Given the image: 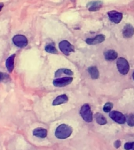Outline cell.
Returning a JSON list of instances; mask_svg holds the SVG:
<instances>
[{"label": "cell", "mask_w": 134, "mask_h": 150, "mask_svg": "<svg viewBox=\"0 0 134 150\" xmlns=\"http://www.w3.org/2000/svg\"><path fill=\"white\" fill-rule=\"evenodd\" d=\"M72 133V128L67 124H61L56 127L55 136L59 139H66Z\"/></svg>", "instance_id": "cell-1"}, {"label": "cell", "mask_w": 134, "mask_h": 150, "mask_svg": "<svg viewBox=\"0 0 134 150\" xmlns=\"http://www.w3.org/2000/svg\"><path fill=\"white\" fill-rule=\"evenodd\" d=\"M104 58L106 60L112 61L118 58V53L113 49H109L104 52Z\"/></svg>", "instance_id": "cell-12"}, {"label": "cell", "mask_w": 134, "mask_h": 150, "mask_svg": "<svg viewBox=\"0 0 134 150\" xmlns=\"http://www.w3.org/2000/svg\"><path fill=\"white\" fill-rule=\"evenodd\" d=\"M114 145H115V148H119L120 146H121V142H120L119 140H117V141H115V143H114Z\"/></svg>", "instance_id": "cell-23"}, {"label": "cell", "mask_w": 134, "mask_h": 150, "mask_svg": "<svg viewBox=\"0 0 134 150\" xmlns=\"http://www.w3.org/2000/svg\"><path fill=\"white\" fill-rule=\"evenodd\" d=\"M95 119H96V121L97 122V124H101V125H104V124H107V120L101 113H96L95 115Z\"/></svg>", "instance_id": "cell-18"}, {"label": "cell", "mask_w": 134, "mask_h": 150, "mask_svg": "<svg viewBox=\"0 0 134 150\" xmlns=\"http://www.w3.org/2000/svg\"><path fill=\"white\" fill-rule=\"evenodd\" d=\"M117 67L118 70L122 75L127 74L129 70V65L128 61L122 57H119L117 59Z\"/></svg>", "instance_id": "cell-3"}, {"label": "cell", "mask_w": 134, "mask_h": 150, "mask_svg": "<svg viewBox=\"0 0 134 150\" xmlns=\"http://www.w3.org/2000/svg\"><path fill=\"white\" fill-rule=\"evenodd\" d=\"M13 42L19 48H24L28 45V39L24 35H17L13 38Z\"/></svg>", "instance_id": "cell-6"}, {"label": "cell", "mask_w": 134, "mask_h": 150, "mask_svg": "<svg viewBox=\"0 0 134 150\" xmlns=\"http://www.w3.org/2000/svg\"><path fill=\"white\" fill-rule=\"evenodd\" d=\"M45 50H46L47 52H49V53L57 54V50H56V49L53 44L47 45L46 46V48H45Z\"/></svg>", "instance_id": "cell-19"}, {"label": "cell", "mask_w": 134, "mask_h": 150, "mask_svg": "<svg viewBox=\"0 0 134 150\" xmlns=\"http://www.w3.org/2000/svg\"><path fill=\"white\" fill-rule=\"evenodd\" d=\"M33 135L40 138H44L47 135V131L42 127H38L33 131Z\"/></svg>", "instance_id": "cell-13"}, {"label": "cell", "mask_w": 134, "mask_h": 150, "mask_svg": "<svg viewBox=\"0 0 134 150\" xmlns=\"http://www.w3.org/2000/svg\"><path fill=\"white\" fill-rule=\"evenodd\" d=\"M73 81V78L71 77H62V78H57L53 81V85L56 87H64L70 84Z\"/></svg>", "instance_id": "cell-7"}, {"label": "cell", "mask_w": 134, "mask_h": 150, "mask_svg": "<svg viewBox=\"0 0 134 150\" xmlns=\"http://www.w3.org/2000/svg\"><path fill=\"white\" fill-rule=\"evenodd\" d=\"M105 40V36L103 35H96L95 38H91L86 40V42L89 45H97L99 43L103 42Z\"/></svg>", "instance_id": "cell-9"}, {"label": "cell", "mask_w": 134, "mask_h": 150, "mask_svg": "<svg viewBox=\"0 0 134 150\" xmlns=\"http://www.w3.org/2000/svg\"><path fill=\"white\" fill-rule=\"evenodd\" d=\"M59 48L61 49V51L63 54H65V55H69L71 52H74V49H75L72 45L69 42H68V41H66V40L60 42Z\"/></svg>", "instance_id": "cell-5"}, {"label": "cell", "mask_w": 134, "mask_h": 150, "mask_svg": "<svg viewBox=\"0 0 134 150\" xmlns=\"http://www.w3.org/2000/svg\"><path fill=\"white\" fill-rule=\"evenodd\" d=\"M124 148L125 150H134V142H126L125 144Z\"/></svg>", "instance_id": "cell-22"}, {"label": "cell", "mask_w": 134, "mask_h": 150, "mask_svg": "<svg viewBox=\"0 0 134 150\" xmlns=\"http://www.w3.org/2000/svg\"><path fill=\"white\" fill-rule=\"evenodd\" d=\"M127 124L130 127H134V112L133 114H129L126 117Z\"/></svg>", "instance_id": "cell-20"}, {"label": "cell", "mask_w": 134, "mask_h": 150, "mask_svg": "<svg viewBox=\"0 0 134 150\" xmlns=\"http://www.w3.org/2000/svg\"><path fill=\"white\" fill-rule=\"evenodd\" d=\"M62 74H66V75H73V72L69 69H66V68H61L56 71L55 73V76L56 77H60Z\"/></svg>", "instance_id": "cell-17"}, {"label": "cell", "mask_w": 134, "mask_h": 150, "mask_svg": "<svg viewBox=\"0 0 134 150\" xmlns=\"http://www.w3.org/2000/svg\"><path fill=\"white\" fill-rule=\"evenodd\" d=\"M122 35L125 38H131L134 35V28L131 24H126L123 28Z\"/></svg>", "instance_id": "cell-10"}, {"label": "cell", "mask_w": 134, "mask_h": 150, "mask_svg": "<svg viewBox=\"0 0 134 150\" xmlns=\"http://www.w3.org/2000/svg\"><path fill=\"white\" fill-rule=\"evenodd\" d=\"M109 117L118 124H123L126 122L125 116L118 111H110V113H109Z\"/></svg>", "instance_id": "cell-4"}, {"label": "cell", "mask_w": 134, "mask_h": 150, "mask_svg": "<svg viewBox=\"0 0 134 150\" xmlns=\"http://www.w3.org/2000/svg\"><path fill=\"white\" fill-rule=\"evenodd\" d=\"M102 2L101 1H95V2H91L87 4V7L89 8V11H97L102 7Z\"/></svg>", "instance_id": "cell-11"}, {"label": "cell", "mask_w": 134, "mask_h": 150, "mask_svg": "<svg viewBox=\"0 0 134 150\" xmlns=\"http://www.w3.org/2000/svg\"><path fill=\"white\" fill-rule=\"evenodd\" d=\"M14 58H15V54L9 56L6 61V66L9 73H11L14 68Z\"/></svg>", "instance_id": "cell-15"}, {"label": "cell", "mask_w": 134, "mask_h": 150, "mask_svg": "<svg viewBox=\"0 0 134 150\" xmlns=\"http://www.w3.org/2000/svg\"><path fill=\"white\" fill-rule=\"evenodd\" d=\"M133 80H134V72H133Z\"/></svg>", "instance_id": "cell-24"}, {"label": "cell", "mask_w": 134, "mask_h": 150, "mask_svg": "<svg viewBox=\"0 0 134 150\" xmlns=\"http://www.w3.org/2000/svg\"><path fill=\"white\" fill-rule=\"evenodd\" d=\"M113 108V104L111 103H107L103 108V110L105 112H110Z\"/></svg>", "instance_id": "cell-21"}, {"label": "cell", "mask_w": 134, "mask_h": 150, "mask_svg": "<svg viewBox=\"0 0 134 150\" xmlns=\"http://www.w3.org/2000/svg\"><path fill=\"white\" fill-rule=\"evenodd\" d=\"M108 16L110 18V21H112L115 23H119L122 19V14L117 11H110L108 12Z\"/></svg>", "instance_id": "cell-8"}, {"label": "cell", "mask_w": 134, "mask_h": 150, "mask_svg": "<svg viewBox=\"0 0 134 150\" xmlns=\"http://www.w3.org/2000/svg\"><path fill=\"white\" fill-rule=\"evenodd\" d=\"M80 115L82 119L87 123H90L93 120V112L91 111L90 106L88 104H84L80 110Z\"/></svg>", "instance_id": "cell-2"}, {"label": "cell", "mask_w": 134, "mask_h": 150, "mask_svg": "<svg viewBox=\"0 0 134 150\" xmlns=\"http://www.w3.org/2000/svg\"><path fill=\"white\" fill-rule=\"evenodd\" d=\"M88 72H89L92 79H97L99 77V75H100L98 69L96 68V67H94V66L89 67L88 68Z\"/></svg>", "instance_id": "cell-16"}, {"label": "cell", "mask_w": 134, "mask_h": 150, "mask_svg": "<svg viewBox=\"0 0 134 150\" xmlns=\"http://www.w3.org/2000/svg\"><path fill=\"white\" fill-rule=\"evenodd\" d=\"M68 101V97L66 95H61V96H57L53 102V105H58L61 104L66 103Z\"/></svg>", "instance_id": "cell-14"}]
</instances>
